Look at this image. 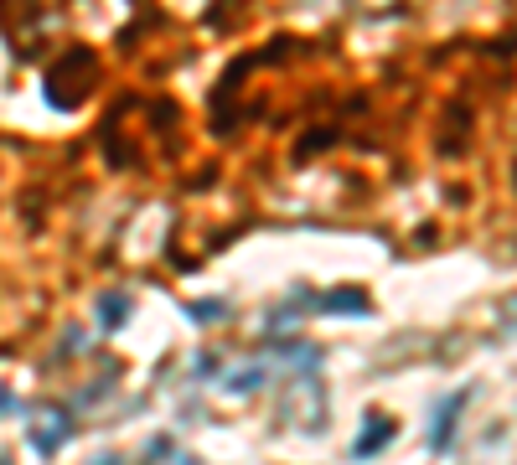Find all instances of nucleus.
Listing matches in <instances>:
<instances>
[{
	"label": "nucleus",
	"instance_id": "nucleus-2",
	"mask_svg": "<svg viewBox=\"0 0 517 465\" xmlns=\"http://www.w3.org/2000/svg\"><path fill=\"white\" fill-rule=\"evenodd\" d=\"M73 434V419L63 414V409H42V419H37V434H32V445H37V455H57L63 450V440Z\"/></svg>",
	"mask_w": 517,
	"mask_h": 465
},
{
	"label": "nucleus",
	"instance_id": "nucleus-9",
	"mask_svg": "<svg viewBox=\"0 0 517 465\" xmlns=\"http://www.w3.org/2000/svg\"><path fill=\"white\" fill-rule=\"evenodd\" d=\"M0 414H16V403H11V393L0 388Z\"/></svg>",
	"mask_w": 517,
	"mask_h": 465
},
{
	"label": "nucleus",
	"instance_id": "nucleus-10",
	"mask_svg": "<svg viewBox=\"0 0 517 465\" xmlns=\"http://www.w3.org/2000/svg\"><path fill=\"white\" fill-rule=\"evenodd\" d=\"M94 465H119V460H114V455H104V460H94Z\"/></svg>",
	"mask_w": 517,
	"mask_h": 465
},
{
	"label": "nucleus",
	"instance_id": "nucleus-5",
	"mask_svg": "<svg viewBox=\"0 0 517 465\" xmlns=\"http://www.w3.org/2000/svg\"><path fill=\"white\" fill-rule=\"evenodd\" d=\"M125 321H130V295L109 290V295L99 300V326H104V331H119Z\"/></svg>",
	"mask_w": 517,
	"mask_h": 465
},
{
	"label": "nucleus",
	"instance_id": "nucleus-8",
	"mask_svg": "<svg viewBox=\"0 0 517 465\" xmlns=\"http://www.w3.org/2000/svg\"><path fill=\"white\" fill-rule=\"evenodd\" d=\"M259 378H264V372H238L233 388H259Z\"/></svg>",
	"mask_w": 517,
	"mask_h": 465
},
{
	"label": "nucleus",
	"instance_id": "nucleus-1",
	"mask_svg": "<svg viewBox=\"0 0 517 465\" xmlns=\"http://www.w3.org/2000/svg\"><path fill=\"white\" fill-rule=\"evenodd\" d=\"M94 88V52H68L57 68H47V78H42V93L57 104V109H73L83 93Z\"/></svg>",
	"mask_w": 517,
	"mask_h": 465
},
{
	"label": "nucleus",
	"instance_id": "nucleus-4",
	"mask_svg": "<svg viewBox=\"0 0 517 465\" xmlns=\"http://www.w3.org/2000/svg\"><path fill=\"white\" fill-rule=\"evenodd\" d=\"M388 434H393V419H368V429H362V440L352 445V455H357V460L378 455V450L388 445Z\"/></svg>",
	"mask_w": 517,
	"mask_h": 465
},
{
	"label": "nucleus",
	"instance_id": "nucleus-3",
	"mask_svg": "<svg viewBox=\"0 0 517 465\" xmlns=\"http://www.w3.org/2000/svg\"><path fill=\"white\" fill-rule=\"evenodd\" d=\"M461 409H466V393H450V398H440V403H435L430 450H450V429H455V419H461Z\"/></svg>",
	"mask_w": 517,
	"mask_h": 465
},
{
	"label": "nucleus",
	"instance_id": "nucleus-7",
	"mask_svg": "<svg viewBox=\"0 0 517 465\" xmlns=\"http://www.w3.org/2000/svg\"><path fill=\"white\" fill-rule=\"evenodd\" d=\"M192 321H223V300H207V305H192Z\"/></svg>",
	"mask_w": 517,
	"mask_h": 465
},
{
	"label": "nucleus",
	"instance_id": "nucleus-6",
	"mask_svg": "<svg viewBox=\"0 0 517 465\" xmlns=\"http://www.w3.org/2000/svg\"><path fill=\"white\" fill-rule=\"evenodd\" d=\"M326 310H352V316H362V310H368V295L362 290H337V295H326Z\"/></svg>",
	"mask_w": 517,
	"mask_h": 465
}]
</instances>
